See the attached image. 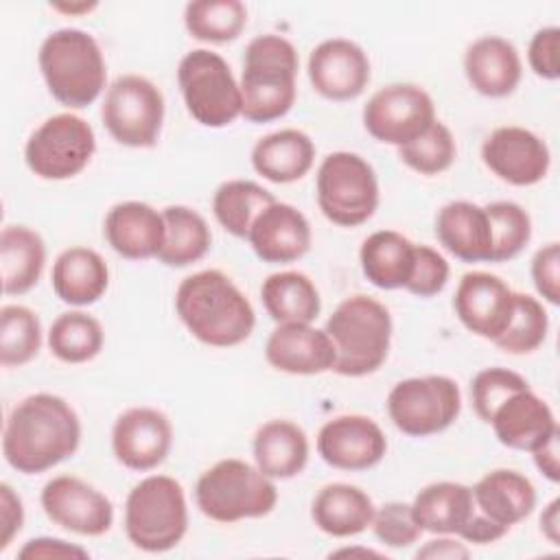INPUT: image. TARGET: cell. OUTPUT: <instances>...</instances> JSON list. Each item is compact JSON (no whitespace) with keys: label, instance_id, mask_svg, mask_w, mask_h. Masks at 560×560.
<instances>
[{"label":"cell","instance_id":"6da1fadb","mask_svg":"<svg viewBox=\"0 0 560 560\" xmlns=\"http://www.w3.org/2000/svg\"><path fill=\"white\" fill-rule=\"evenodd\" d=\"M81 442L77 411L55 394L20 400L4 424L2 455L22 475L44 472L74 455Z\"/></svg>","mask_w":560,"mask_h":560},{"label":"cell","instance_id":"7a4b0ae2","mask_svg":"<svg viewBox=\"0 0 560 560\" xmlns=\"http://www.w3.org/2000/svg\"><path fill=\"white\" fill-rule=\"evenodd\" d=\"M175 311L188 332L212 348L238 346L256 326L249 300L219 269L184 278L175 293Z\"/></svg>","mask_w":560,"mask_h":560},{"label":"cell","instance_id":"3957f363","mask_svg":"<svg viewBox=\"0 0 560 560\" xmlns=\"http://www.w3.org/2000/svg\"><path fill=\"white\" fill-rule=\"evenodd\" d=\"M298 50L282 35L254 37L243 57L241 116L249 122H271L282 118L295 103Z\"/></svg>","mask_w":560,"mask_h":560},{"label":"cell","instance_id":"277c9868","mask_svg":"<svg viewBox=\"0 0 560 560\" xmlns=\"http://www.w3.org/2000/svg\"><path fill=\"white\" fill-rule=\"evenodd\" d=\"M39 70L52 98L70 109L92 105L107 79L98 42L81 28H59L39 46Z\"/></svg>","mask_w":560,"mask_h":560},{"label":"cell","instance_id":"5b68a950","mask_svg":"<svg viewBox=\"0 0 560 560\" xmlns=\"http://www.w3.org/2000/svg\"><path fill=\"white\" fill-rule=\"evenodd\" d=\"M326 335L335 346L332 372L365 376L376 372L389 352L392 315L374 298H346L328 317Z\"/></svg>","mask_w":560,"mask_h":560},{"label":"cell","instance_id":"8992f818","mask_svg":"<svg viewBox=\"0 0 560 560\" xmlns=\"http://www.w3.org/2000/svg\"><path fill=\"white\" fill-rule=\"evenodd\" d=\"M195 501L210 521L236 523L267 516L278 503V490L258 466L230 457L197 479Z\"/></svg>","mask_w":560,"mask_h":560},{"label":"cell","instance_id":"52a82bcc","mask_svg":"<svg viewBox=\"0 0 560 560\" xmlns=\"http://www.w3.org/2000/svg\"><path fill=\"white\" fill-rule=\"evenodd\" d=\"M188 529L184 488L168 475L136 483L125 501V532L133 547L162 553L182 542Z\"/></svg>","mask_w":560,"mask_h":560},{"label":"cell","instance_id":"ba28073f","mask_svg":"<svg viewBox=\"0 0 560 560\" xmlns=\"http://www.w3.org/2000/svg\"><path fill=\"white\" fill-rule=\"evenodd\" d=\"M177 83L188 114L203 127H228L241 116V88L228 61L212 50L197 48L182 57Z\"/></svg>","mask_w":560,"mask_h":560},{"label":"cell","instance_id":"9c48e42d","mask_svg":"<svg viewBox=\"0 0 560 560\" xmlns=\"http://www.w3.org/2000/svg\"><path fill=\"white\" fill-rule=\"evenodd\" d=\"M317 206L335 225L365 223L378 208V182L372 164L350 151L326 155L317 168Z\"/></svg>","mask_w":560,"mask_h":560},{"label":"cell","instance_id":"30bf717a","mask_svg":"<svg viewBox=\"0 0 560 560\" xmlns=\"http://www.w3.org/2000/svg\"><path fill=\"white\" fill-rule=\"evenodd\" d=\"M101 118L118 144L149 149L162 131L164 96L147 77L122 74L107 88Z\"/></svg>","mask_w":560,"mask_h":560},{"label":"cell","instance_id":"8fae6325","mask_svg":"<svg viewBox=\"0 0 560 560\" xmlns=\"http://www.w3.org/2000/svg\"><path fill=\"white\" fill-rule=\"evenodd\" d=\"M459 409V387L442 374L405 378L387 396L389 420L411 438H427L448 429L457 420Z\"/></svg>","mask_w":560,"mask_h":560},{"label":"cell","instance_id":"7c38bea8","mask_svg":"<svg viewBox=\"0 0 560 560\" xmlns=\"http://www.w3.org/2000/svg\"><path fill=\"white\" fill-rule=\"evenodd\" d=\"M96 151L92 125L70 112L46 118L26 140V166L42 179H70L79 175Z\"/></svg>","mask_w":560,"mask_h":560},{"label":"cell","instance_id":"4fadbf2b","mask_svg":"<svg viewBox=\"0 0 560 560\" xmlns=\"http://www.w3.org/2000/svg\"><path fill=\"white\" fill-rule=\"evenodd\" d=\"M435 122V105L427 90L413 83H392L372 94L363 107L368 133L385 144L402 147Z\"/></svg>","mask_w":560,"mask_h":560},{"label":"cell","instance_id":"5bb4252c","mask_svg":"<svg viewBox=\"0 0 560 560\" xmlns=\"http://www.w3.org/2000/svg\"><path fill=\"white\" fill-rule=\"evenodd\" d=\"M39 501L55 525L79 536H103L114 523L112 501L101 490L72 475L52 477L44 486Z\"/></svg>","mask_w":560,"mask_h":560},{"label":"cell","instance_id":"9a60e30c","mask_svg":"<svg viewBox=\"0 0 560 560\" xmlns=\"http://www.w3.org/2000/svg\"><path fill=\"white\" fill-rule=\"evenodd\" d=\"M514 293L516 291L494 273L468 271L455 289L453 308L466 330L494 341L510 326Z\"/></svg>","mask_w":560,"mask_h":560},{"label":"cell","instance_id":"2e32d148","mask_svg":"<svg viewBox=\"0 0 560 560\" xmlns=\"http://www.w3.org/2000/svg\"><path fill=\"white\" fill-rule=\"evenodd\" d=\"M481 160L499 179L512 186L538 184L551 164L545 140L516 125L494 129L481 144Z\"/></svg>","mask_w":560,"mask_h":560},{"label":"cell","instance_id":"e0dca14e","mask_svg":"<svg viewBox=\"0 0 560 560\" xmlns=\"http://www.w3.org/2000/svg\"><path fill=\"white\" fill-rule=\"evenodd\" d=\"M319 457L339 470H368L387 453L383 429L368 416L348 413L328 420L317 433Z\"/></svg>","mask_w":560,"mask_h":560},{"label":"cell","instance_id":"ac0fdd59","mask_svg":"<svg viewBox=\"0 0 560 560\" xmlns=\"http://www.w3.org/2000/svg\"><path fill=\"white\" fill-rule=\"evenodd\" d=\"M173 444L168 418L153 407H131L122 411L112 429V451L129 470H153Z\"/></svg>","mask_w":560,"mask_h":560},{"label":"cell","instance_id":"d6986e66","mask_svg":"<svg viewBox=\"0 0 560 560\" xmlns=\"http://www.w3.org/2000/svg\"><path fill=\"white\" fill-rule=\"evenodd\" d=\"M308 79L317 94L330 101L357 98L370 81L365 50L343 37L317 44L308 57Z\"/></svg>","mask_w":560,"mask_h":560},{"label":"cell","instance_id":"ffe728a7","mask_svg":"<svg viewBox=\"0 0 560 560\" xmlns=\"http://www.w3.org/2000/svg\"><path fill=\"white\" fill-rule=\"evenodd\" d=\"M247 241L262 262L284 265L311 249L313 234L308 219L298 208L273 201L254 219Z\"/></svg>","mask_w":560,"mask_h":560},{"label":"cell","instance_id":"44dd1931","mask_svg":"<svg viewBox=\"0 0 560 560\" xmlns=\"http://www.w3.org/2000/svg\"><path fill=\"white\" fill-rule=\"evenodd\" d=\"M271 368L287 374H322L335 365V346L326 330L311 324H278L265 346Z\"/></svg>","mask_w":560,"mask_h":560},{"label":"cell","instance_id":"7402d4cb","mask_svg":"<svg viewBox=\"0 0 560 560\" xmlns=\"http://www.w3.org/2000/svg\"><path fill=\"white\" fill-rule=\"evenodd\" d=\"M497 440L514 451H534L558 429L551 407L529 387L505 398L492 413L490 422Z\"/></svg>","mask_w":560,"mask_h":560},{"label":"cell","instance_id":"603a6c76","mask_svg":"<svg viewBox=\"0 0 560 560\" xmlns=\"http://www.w3.org/2000/svg\"><path fill=\"white\" fill-rule=\"evenodd\" d=\"M105 238L109 247L129 260L155 258L164 245V217L142 201H122L105 214Z\"/></svg>","mask_w":560,"mask_h":560},{"label":"cell","instance_id":"cb8c5ba5","mask_svg":"<svg viewBox=\"0 0 560 560\" xmlns=\"http://www.w3.org/2000/svg\"><path fill=\"white\" fill-rule=\"evenodd\" d=\"M464 72L475 92L503 98L518 88L523 63L512 42L499 35H486L466 48Z\"/></svg>","mask_w":560,"mask_h":560},{"label":"cell","instance_id":"d4e9b609","mask_svg":"<svg viewBox=\"0 0 560 560\" xmlns=\"http://www.w3.org/2000/svg\"><path fill=\"white\" fill-rule=\"evenodd\" d=\"M435 236L446 252L464 262H490V221L486 210L472 201L442 206L435 217Z\"/></svg>","mask_w":560,"mask_h":560},{"label":"cell","instance_id":"484cf974","mask_svg":"<svg viewBox=\"0 0 560 560\" xmlns=\"http://www.w3.org/2000/svg\"><path fill=\"white\" fill-rule=\"evenodd\" d=\"M55 295L72 306L98 302L109 284V269L103 256L90 247L63 249L50 273Z\"/></svg>","mask_w":560,"mask_h":560},{"label":"cell","instance_id":"4316f807","mask_svg":"<svg viewBox=\"0 0 560 560\" xmlns=\"http://www.w3.org/2000/svg\"><path fill=\"white\" fill-rule=\"evenodd\" d=\"M472 499L483 516L510 529L536 508V488L525 475L499 468L472 486Z\"/></svg>","mask_w":560,"mask_h":560},{"label":"cell","instance_id":"83f0119b","mask_svg":"<svg viewBox=\"0 0 560 560\" xmlns=\"http://www.w3.org/2000/svg\"><path fill=\"white\" fill-rule=\"evenodd\" d=\"M315 160L313 140L300 129H280L262 136L252 149V166L273 184L302 179Z\"/></svg>","mask_w":560,"mask_h":560},{"label":"cell","instance_id":"f1b7e54d","mask_svg":"<svg viewBox=\"0 0 560 560\" xmlns=\"http://www.w3.org/2000/svg\"><path fill=\"white\" fill-rule=\"evenodd\" d=\"M475 510L472 488L457 481L429 483L416 494L411 503V512L420 529L442 536H459L464 525L472 518Z\"/></svg>","mask_w":560,"mask_h":560},{"label":"cell","instance_id":"f546056e","mask_svg":"<svg viewBox=\"0 0 560 560\" xmlns=\"http://www.w3.org/2000/svg\"><path fill=\"white\" fill-rule=\"evenodd\" d=\"M374 503L357 486L328 483L313 499L311 518L328 536L348 538L365 532L372 525Z\"/></svg>","mask_w":560,"mask_h":560},{"label":"cell","instance_id":"4dcf8cb0","mask_svg":"<svg viewBox=\"0 0 560 560\" xmlns=\"http://www.w3.org/2000/svg\"><path fill=\"white\" fill-rule=\"evenodd\" d=\"M254 462L269 479H291L308 462V438L291 420H269L254 435Z\"/></svg>","mask_w":560,"mask_h":560},{"label":"cell","instance_id":"1f68e13d","mask_svg":"<svg viewBox=\"0 0 560 560\" xmlns=\"http://www.w3.org/2000/svg\"><path fill=\"white\" fill-rule=\"evenodd\" d=\"M363 276L378 289H405L413 262L416 245L394 230H378L370 234L359 252Z\"/></svg>","mask_w":560,"mask_h":560},{"label":"cell","instance_id":"d6a6232c","mask_svg":"<svg viewBox=\"0 0 560 560\" xmlns=\"http://www.w3.org/2000/svg\"><path fill=\"white\" fill-rule=\"evenodd\" d=\"M46 262L44 238L26 225H7L0 234V273L7 295L28 293Z\"/></svg>","mask_w":560,"mask_h":560},{"label":"cell","instance_id":"836d02e7","mask_svg":"<svg viewBox=\"0 0 560 560\" xmlns=\"http://www.w3.org/2000/svg\"><path fill=\"white\" fill-rule=\"evenodd\" d=\"M262 306L276 324H311L322 308L317 287L302 271H278L262 280Z\"/></svg>","mask_w":560,"mask_h":560},{"label":"cell","instance_id":"e575fe53","mask_svg":"<svg viewBox=\"0 0 560 560\" xmlns=\"http://www.w3.org/2000/svg\"><path fill=\"white\" fill-rule=\"evenodd\" d=\"M164 217V245L155 256L166 267H188L201 260L212 243L206 219L186 206H168L162 210Z\"/></svg>","mask_w":560,"mask_h":560},{"label":"cell","instance_id":"d590c367","mask_svg":"<svg viewBox=\"0 0 560 560\" xmlns=\"http://www.w3.org/2000/svg\"><path fill=\"white\" fill-rule=\"evenodd\" d=\"M273 195L252 179L223 182L212 197V212L223 230L236 238H247L254 219L273 203Z\"/></svg>","mask_w":560,"mask_h":560},{"label":"cell","instance_id":"8d00e7d4","mask_svg":"<svg viewBox=\"0 0 560 560\" xmlns=\"http://www.w3.org/2000/svg\"><path fill=\"white\" fill-rule=\"evenodd\" d=\"M103 326L83 311L61 313L48 330V348L63 363L92 361L103 348Z\"/></svg>","mask_w":560,"mask_h":560},{"label":"cell","instance_id":"74e56055","mask_svg":"<svg viewBox=\"0 0 560 560\" xmlns=\"http://www.w3.org/2000/svg\"><path fill=\"white\" fill-rule=\"evenodd\" d=\"M184 24L199 42L225 44L245 28L247 9L241 0H195L186 4Z\"/></svg>","mask_w":560,"mask_h":560},{"label":"cell","instance_id":"f35d334b","mask_svg":"<svg viewBox=\"0 0 560 560\" xmlns=\"http://www.w3.org/2000/svg\"><path fill=\"white\" fill-rule=\"evenodd\" d=\"M42 346L39 317L20 304H7L0 311V363L20 368L37 357Z\"/></svg>","mask_w":560,"mask_h":560},{"label":"cell","instance_id":"ab89813d","mask_svg":"<svg viewBox=\"0 0 560 560\" xmlns=\"http://www.w3.org/2000/svg\"><path fill=\"white\" fill-rule=\"evenodd\" d=\"M490 234H492V256L490 262H505L516 258L532 238V219L527 210L514 201H492L483 206Z\"/></svg>","mask_w":560,"mask_h":560},{"label":"cell","instance_id":"60d3db41","mask_svg":"<svg viewBox=\"0 0 560 560\" xmlns=\"http://www.w3.org/2000/svg\"><path fill=\"white\" fill-rule=\"evenodd\" d=\"M547 330L549 317L542 304L527 293H514V313L510 326L492 343L510 354H527L542 346Z\"/></svg>","mask_w":560,"mask_h":560},{"label":"cell","instance_id":"b9f144b4","mask_svg":"<svg viewBox=\"0 0 560 560\" xmlns=\"http://www.w3.org/2000/svg\"><path fill=\"white\" fill-rule=\"evenodd\" d=\"M455 153V138L451 129L440 120H435L416 140L398 147L400 162L420 175H438L446 171L453 164Z\"/></svg>","mask_w":560,"mask_h":560},{"label":"cell","instance_id":"7bdbcfd3","mask_svg":"<svg viewBox=\"0 0 560 560\" xmlns=\"http://www.w3.org/2000/svg\"><path fill=\"white\" fill-rule=\"evenodd\" d=\"M527 381L508 368H486L475 374L470 383V400L475 407V413L483 420L490 422L494 409L510 398L512 394L527 389Z\"/></svg>","mask_w":560,"mask_h":560},{"label":"cell","instance_id":"ee69618b","mask_svg":"<svg viewBox=\"0 0 560 560\" xmlns=\"http://www.w3.org/2000/svg\"><path fill=\"white\" fill-rule=\"evenodd\" d=\"M370 527L383 545L394 547V549L413 545L422 534L420 525L413 518L411 505L402 503V501H389V503L381 505L378 510H374Z\"/></svg>","mask_w":560,"mask_h":560},{"label":"cell","instance_id":"f6af8a7d","mask_svg":"<svg viewBox=\"0 0 560 560\" xmlns=\"http://www.w3.org/2000/svg\"><path fill=\"white\" fill-rule=\"evenodd\" d=\"M448 271V262L438 249L416 245V262L405 289L418 298H433L446 287Z\"/></svg>","mask_w":560,"mask_h":560},{"label":"cell","instance_id":"bcb514c9","mask_svg":"<svg viewBox=\"0 0 560 560\" xmlns=\"http://www.w3.org/2000/svg\"><path fill=\"white\" fill-rule=\"evenodd\" d=\"M558 50H560V28L558 26H545L534 33L529 48H527V59L529 68L534 74L547 81H556L560 77V61H558Z\"/></svg>","mask_w":560,"mask_h":560},{"label":"cell","instance_id":"7dc6e473","mask_svg":"<svg viewBox=\"0 0 560 560\" xmlns=\"http://www.w3.org/2000/svg\"><path fill=\"white\" fill-rule=\"evenodd\" d=\"M532 280L536 291L549 302H560V245L547 243L532 258Z\"/></svg>","mask_w":560,"mask_h":560},{"label":"cell","instance_id":"c3c4849f","mask_svg":"<svg viewBox=\"0 0 560 560\" xmlns=\"http://www.w3.org/2000/svg\"><path fill=\"white\" fill-rule=\"evenodd\" d=\"M24 523V508L22 499L13 492L9 483L0 486V549L4 551L13 536L22 529Z\"/></svg>","mask_w":560,"mask_h":560},{"label":"cell","instance_id":"681fc988","mask_svg":"<svg viewBox=\"0 0 560 560\" xmlns=\"http://www.w3.org/2000/svg\"><path fill=\"white\" fill-rule=\"evenodd\" d=\"M18 556L28 560V558H88L90 553L83 547L70 545V542H66L61 538L42 536V538H31L18 551Z\"/></svg>","mask_w":560,"mask_h":560},{"label":"cell","instance_id":"f907efd6","mask_svg":"<svg viewBox=\"0 0 560 560\" xmlns=\"http://www.w3.org/2000/svg\"><path fill=\"white\" fill-rule=\"evenodd\" d=\"M505 534H508V527L490 521L479 510H475L472 518L459 532V538H464L466 542H475V545H488V542H494V540L503 538Z\"/></svg>","mask_w":560,"mask_h":560},{"label":"cell","instance_id":"816d5d0a","mask_svg":"<svg viewBox=\"0 0 560 560\" xmlns=\"http://www.w3.org/2000/svg\"><path fill=\"white\" fill-rule=\"evenodd\" d=\"M558 442H560V431H556L547 442H542L540 446H536L532 451V457H534V464L536 468L553 483L560 481V448H558Z\"/></svg>","mask_w":560,"mask_h":560},{"label":"cell","instance_id":"f5cc1de1","mask_svg":"<svg viewBox=\"0 0 560 560\" xmlns=\"http://www.w3.org/2000/svg\"><path fill=\"white\" fill-rule=\"evenodd\" d=\"M470 551L466 549L464 542H457L453 538H433L424 547L416 551V558L422 560H466Z\"/></svg>","mask_w":560,"mask_h":560},{"label":"cell","instance_id":"db71d44e","mask_svg":"<svg viewBox=\"0 0 560 560\" xmlns=\"http://www.w3.org/2000/svg\"><path fill=\"white\" fill-rule=\"evenodd\" d=\"M540 532L551 545H560V499H553L540 514Z\"/></svg>","mask_w":560,"mask_h":560},{"label":"cell","instance_id":"11a10c76","mask_svg":"<svg viewBox=\"0 0 560 560\" xmlns=\"http://www.w3.org/2000/svg\"><path fill=\"white\" fill-rule=\"evenodd\" d=\"M52 9L57 11H63V13H88L92 9H96V2H79V4H66V2H57L52 4Z\"/></svg>","mask_w":560,"mask_h":560},{"label":"cell","instance_id":"9f6ffc18","mask_svg":"<svg viewBox=\"0 0 560 560\" xmlns=\"http://www.w3.org/2000/svg\"><path fill=\"white\" fill-rule=\"evenodd\" d=\"M354 553H361V556H374V558H381V553L372 551V549H341V551H335L330 556H354Z\"/></svg>","mask_w":560,"mask_h":560}]
</instances>
